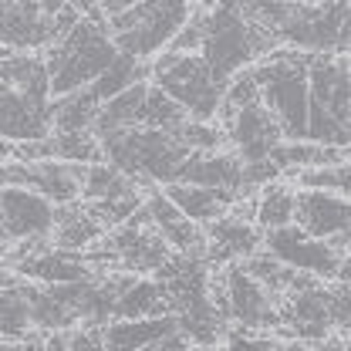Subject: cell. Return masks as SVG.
Here are the masks:
<instances>
[{"mask_svg":"<svg viewBox=\"0 0 351 351\" xmlns=\"http://www.w3.org/2000/svg\"><path fill=\"white\" fill-rule=\"evenodd\" d=\"M162 193L169 196V203H173L176 210L186 219H193L196 226L217 223V219L226 217V213L237 206V199H240V193H230V189H203V186H189V182H169Z\"/></svg>","mask_w":351,"mask_h":351,"instance_id":"16","label":"cell"},{"mask_svg":"<svg viewBox=\"0 0 351 351\" xmlns=\"http://www.w3.org/2000/svg\"><path fill=\"white\" fill-rule=\"evenodd\" d=\"M189 0H145L125 14L108 17V38L119 54L135 61H152L159 51H166L173 38L193 17Z\"/></svg>","mask_w":351,"mask_h":351,"instance_id":"6","label":"cell"},{"mask_svg":"<svg viewBox=\"0 0 351 351\" xmlns=\"http://www.w3.org/2000/svg\"><path fill=\"white\" fill-rule=\"evenodd\" d=\"M31 328V307L24 280L0 274V338H24Z\"/></svg>","mask_w":351,"mask_h":351,"instance_id":"24","label":"cell"},{"mask_svg":"<svg viewBox=\"0 0 351 351\" xmlns=\"http://www.w3.org/2000/svg\"><path fill=\"white\" fill-rule=\"evenodd\" d=\"M307 58L277 47L254 64L261 78V105L274 115L284 142H307Z\"/></svg>","mask_w":351,"mask_h":351,"instance_id":"4","label":"cell"},{"mask_svg":"<svg viewBox=\"0 0 351 351\" xmlns=\"http://www.w3.org/2000/svg\"><path fill=\"white\" fill-rule=\"evenodd\" d=\"M7 250H10V237H7V230L0 226V257H3Z\"/></svg>","mask_w":351,"mask_h":351,"instance_id":"43","label":"cell"},{"mask_svg":"<svg viewBox=\"0 0 351 351\" xmlns=\"http://www.w3.org/2000/svg\"><path fill=\"white\" fill-rule=\"evenodd\" d=\"M335 280H338V284H351V250L345 254V257H341V267H338Z\"/></svg>","mask_w":351,"mask_h":351,"instance_id":"38","label":"cell"},{"mask_svg":"<svg viewBox=\"0 0 351 351\" xmlns=\"http://www.w3.org/2000/svg\"><path fill=\"white\" fill-rule=\"evenodd\" d=\"M328 311H331V328L351 335V284L328 287Z\"/></svg>","mask_w":351,"mask_h":351,"instance_id":"34","label":"cell"},{"mask_svg":"<svg viewBox=\"0 0 351 351\" xmlns=\"http://www.w3.org/2000/svg\"><path fill=\"white\" fill-rule=\"evenodd\" d=\"M47 152H51V159L75 162V166L101 162V145L91 132H51L47 135Z\"/></svg>","mask_w":351,"mask_h":351,"instance_id":"27","label":"cell"},{"mask_svg":"<svg viewBox=\"0 0 351 351\" xmlns=\"http://www.w3.org/2000/svg\"><path fill=\"white\" fill-rule=\"evenodd\" d=\"M203 27H206V10H193V17L186 21V27L173 38V44L166 51H176V54H199L203 47Z\"/></svg>","mask_w":351,"mask_h":351,"instance_id":"33","label":"cell"},{"mask_svg":"<svg viewBox=\"0 0 351 351\" xmlns=\"http://www.w3.org/2000/svg\"><path fill=\"white\" fill-rule=\"evenodd\" d=\"M179 331L173 314L162 317H135V321H108L101 328V351H142L156 341H162L166 335Z\"/></svg>","mask_w":351,"mask_h":351,"instance_id":"18","label":"cell"},{"mask_svg":"<svg viewBox=\"0 0 351 351\" xmlns=\"http://www.w3.org/2000/svg\"><path fill=\"white\" fill-rule=\"evenodd\" d=\"M307 351H345V341H338V338H324V341L311 345Z\"/></svg>","mask_w":351,"mask_h":351,"instance_id":"39","label":"cell"},{"mask_svg":"<svg viewBox=\"0 0 351 351\" xmlns=\"http://www.w3.org/2000/svg\"><path fill=\"white\" fill-rule=\"evenodd\" d=\"M3 75H7V85L17 91H27L34 98H51V78H47V64L41 54H31V51L7 54Z\"/></svg>","mask_w":351,"mask_h":351,"instance_id":"25","label":"cell"},{"mask_svg":"<svg viewBox=\"0 0 351 351\" xmlns=\"http://www.w3.org/2000/svg\"><path fill=\"white\" fill-rule=\"evenodd\" d=\"M138 3H145V0H98V7H101V14H105V17L125 14V10H132V7H138Z\"/></svg>","mask_w":351,"mask_h":351,"instance_id":"36","label":"cell"},{"mask_svg":"<svg viewBox=\"0 0 351 351\" xmlns=\"http://www.w3.org/2000/svg\"><path fill=\"white\" fill-rule=\"evenodd\" d=\"M294 199H298V189L287 186V182L263 186L261 193L254 196V223L261 226L263 233L291 226L294 223Z\"/></svg>","mask_w":351,"mask_h":351,"instance_id":"23","label":"cell"},{"mask_svg":"<svg viewBox=\"0 0 351 351\" xmlns=\"http://www.w3.org/2000/svg\"><path fill=\"white\" fill-rule=\"evenodd\" d=\"M307 142L351 149V71L348 54L307 58Z\"/></svg>","mask_w":351,"mask_h":351,"instance_id":"1","label":"cell"},{"mask_svg":"<svg viewBox=\"0 0 351 351\" xmlns=\"http://www.w3.org/2000/svg\"><path fill=\"white\" fill-rule=\"evenodd\" d=\"M219 125H223V135H226L230 152H237L240 162L270 159V152L284 142V135H280V129H277L274 115L263 108L261 101L219 115Z\"/></svg>","mask_w":351,"mask_h":351,"instance_id":"9","label":"cell"},{"mask_svg":"<svg viewBox=\"0 0 351 351\" xmlns=\"http://www.w3.org/2000/svg\"><path fill=\"white\" fill-rule=\"evenodd\" d=\"M34 3H38V10H41L44 17H51V21H54V17L68 7V0H34Z\"/></svg>","mask_w":351,"mask_h":351,"instance_id":"37","label":"cell"},{"mask_svg":"<svg viewBox=\"0 0 351 351\" xmlns=\"http://www.w3.org/2000/svg\"><path fill=\"white\" fill-rule=\"evenodd\" d=\"M54 21L44 17L34 0H0V47L24 54L54 44Z\"/></svg>","mask_w":351,"mask_h":351,"instance_id":"11","label":"cell"},{"mask_svg":"<svg viewBox=\"0 0 351 351\" xmlns=\"http://www.w3.org/2000/svg\"><path fill=\"white\" fill-rule=\"evenodd\" d=\"M51 132H54L51 98H34L17 88L0 91V138L21 145V142L47 138Z\"/></svg>","mask_w":351,"mask_h":351,"instance_id":"12","label":"cell"},{"mask_svg":"<svg viewBox=\"0 0 351 351\" xmlns=\"http://www.w3.org/2000/svg\"><path fill=\"white\" fill-rule=\"evenodd\" d=\"M101 162L125 173L135 186H169L179 179L182 162L189 159V149L173 132L156 129H122L98 138Z\"/></svg>","mask_w":351,"mask_h":351,"instance_id":"3","label":"cell"},{"mask_svg":"<svg viewBox=\"0 0 351 351\" xmlns=\"http://www.w3.org/2000/svg\"><path fill=\"white\" fill-rule=\"evenodd\" d=\"M169 314V298L159 277H138L132 274V280L122 287L119 301H115V321H135V317H162Z\"/></svg>","mask_w":351,"mask_h":351,"instance_id":"20","label":"cell"},{"mask_svg":"<svg viewBox=\"0 0 351 351\" xmlns=\"http://www.w3.org/2000/svg\"><path fill=\"white\" fill-rule=\"evenodd\" d=\"M263 250L280 261L284 267L298 270V274H311L317 280H335L338 267H341V257L328 240H314L307 237L301 226H280V230H267L263 233Z\"/></svg>","mask_w":351,"mask_h":351,"instance_id":"8","label":"cell"},{"mask_svg":"<svg viewBox=\"0 0 351 351\" xmlns=\"http://www.w3.org/2000/svg\"><path fill=\"white\" fill-rule=\"evenodd\" d=\"M68 7H71V10H78V17H85V21H95V24H108V17L101 14L98 0H68Z\"/></svg>","mask_w":351,"mask_h":351,"instance_id":"35","label":"cell"},{"mask_svg":"<svg viewBox=\"0 0 351 351\" xmlns=\"http://www.w3.org/2000/svg\"><path fill=\"white\" fill-rule=\"evenodd\" d=\"M240 169H243V162L230 149H219V152H189V159L182 162L176 182L240 193Z\"/></svg>","mask_w":351,"mask_h":351,"instance_id":"17","label":"cell"},{"mask_svg":"<svg viewBox=\"0 0 351 351\" xmlns=\"http://www.w3.org/2000/svg\"><path fill=\"white\" fill-rule=\"evenodd\" d=\"M348 159H351V149H348Z\"/></svg>","mask_w":351,"mask_h":351,"instance_id":"46","label":"cell"},{"mask_svg":"<svg viewBox=\"0 0 351 351\" xmlns=\"http://www.w3.org/2000/svg\"><path fill=\"white\" fill-rule=\"evenodd\" d=\"M263 250V230L254 219L240 217L237 210H230L226 217L206 226V263L210 267H226V263H240Z\"/></svg>","mask_w":351,"mask_h":351,"instance_id":"13","label":"cell"},{"mask_svg":"<svg viewBox=\"0 0 351 351\" xmlns=\"http://www.w3.org/2000/svg\"><path fill=\"white\" fill-rule=\"evenodd\" d=\"M54 217H58V206L51 199H44L41 193L17 189V186L0 189V226L7 230L10 240H17V243L51 240Z\"/></svg>","mask_w":351,"mask_h":351,"instance_id":"10","label":"cell"},{"mask_svg":"<svg viewBox=\"0 0 351 351\" xmlns=\"http://www.w3.org/2000/svg\"><path fill=\"white\" fill-rule=\"evenodd\" d=\"M14 159V142H7V138H0V166H7Z\"/></svg>","mask_w":351,"mask_h":351,"instance_id":"40","label":"cell"},{"mask_svg":"<svg viewBox=\"0 0 351 351\" xmlns=\"http://www.w3.org/2000/svg\"><path fill=\"white\" fill-rule=\"evenodd\" d=\"M98 108H101V101L95 98L91 88H78V91L51 98L54 132H91L95 119H98Z\"/></svg>","mask_w":351,"mask_h":351,"instance_id":"22","label":"cell"},{"mask_svg":"<svg viewBox=\"0 0 351 351\" xmlns=\"http://www.w3.org/2000/svg\"><path fill=\"white\" fill-rule=\"evenodd\" d=\"M348 71H351V54H348Z\"/></svg>","mask_w":351,"mask_h":351,"instance_id":"44","label":"cell"},{"mask_svg":"<svg viewBox=\"0 0 351 351\" xmlns=\"http://www.w3.org/2000/svg\"><path fill=\"white\" fill-rule=\"evenodd\" d=\"M115 54L119 51L108 38V24H95V21L82 17L68 34H61L44 51L51 95L58 98V95L95 85L101 78V71L115 61Z\"/></svg>","mask_w":351,"mask_h":351,"instance_id":"5","label":"cell"},{"mask_svg":"<svg viewBox=\"0 0 351 351\" xmlns=\"http://www.w3.org/2000/svg\"><path fill=\"white\" fill-rule=\"evenodd\" d=\"M149 64L145 61H135V58H125V54H115V61L101 71V78L95 82V85H88L95 91V98L98 101H108V98H115V95H122V91H129L132 85H142V82H149Z\"/></svg>","mask_w":351,"mask_h":351,"instance_id":"26","label":"cell"},{"mask_svg":"<svg viewBox=\"0 0 351 351\" xmlns=\"http://www.w3.org/2000/svg\"><path fill=\"white\" fill-rule=\"evenodd\" d=\"M108 233V226L91 213L88 203H71V206H58V217H54V247L58 250H71V254H82L91 250L101 237Z\"/></svg>","mask_w":351,"mask_h":351,"instance_id":"19","label":"cell"},{"mask_svg":"<svg viewBox=\"0 0 351 351\" xmlns=\"http://www.w3.org/2000/svg\"><path fill=\"white\" fill-rule=\"evenodd\" d=\"M173 135L189 152H219L226 145V135H223L219 122H193V119H186L179 129H173Z\"/></svg>","mask_w":351,"mask_h":351,"instance_id":"31","label":"cell"},{"mask_svg":"<svg viewBox=\"0 0 351 351\" xmlns=\"http://www.w3.org/2000/svg\"><path fill=\"white\" fill-rule=\"evenodd\" d=\"M149 82L162 88L193 122H217L223 105V88H217L206 61L199 54H156L149 64Z\"/></svg>","mask_w":351,"mask_h":351,"instance_id":"7","label":"cell"},{"mask_svg":"<svg viewBox=\"0 0 351 351\" xmlns=\"http://www.w3.org/2000/svg\"><path fill=\"white\" fill-rule=\"evenodd\" d=\"M307 3H317V0H307Z\"/></svg>","mask_w":351,"mask_h":351,"instance_id":"45","label":"cell"},{"mask_svg":"<svg viewBox=\"0 0 351 351\" xmlns=\"http://www.w3.org/2000/svg\"><path fill=\"white\" fill-rule=\"evenodd\" d=\"M217 351H223V348H217Z\"/></svg>","mask_w":351,"mask_h":351,"instance_id":"48","label":"cell"},{"mask_svg":"<svg viewBox=\"0 0 351 351\" xmlns=\"http://www.w3.org/2000/svg\"><path fill=\"white\" fill-rule=\"evenodd\" d=\"M145 91H149V82L142 85H132L129 91L101 101L98 108V119L91 125V135L101 138L108 132H122V129H138V119H142V105H145Z\"/></svg>","mask_w":351,"mask_h":351,"instance_id":"21","label":"cell"},{"mask_svg":"<svg viewBox=\"0 0 351 351\" xmlns=\"http://www.w3.org/2000/svg\"><path fill=\"white\" fill-rule=\"evenodd\" d=\"M189 115L176 105L173 98L156 88L149 82V91H145V105H142V119H138V129H156V132H173L186 122Z\"/></svg>","mask_w":351,"mask_h":351,"instance_id":"29","label":"cell"},{"mask_svg":"<svg viewBox=\"0 0 351 351\" xmlns=\"http://www.w3.org/2000/svg\"><path fill=\"white\" fill-rule=\"evenodd\" d=\"M294 226H301L314 240H335L351 233V203L324 189H298Z\"/></svg>","mask_w":351,"mask_h":351,"instance_id":"14","label":"cell"},{"mask_svg":"<svg viewBox=\"0 0 351 351\" xmlns=\"http://www.w3.org/2000/svg\"><path fill=\"white\" fill-rule=\"evenodd\" d=\"M7 54H14V51H3V47H0V91H7V75H3V64H7Z\"/></svg>","mask_w":351,"mask_h":351,"instance_id":"42","label":"cell"},{"mask_svg":"<svg viewBox=\"0 0 351 351\" xmlns=\"http://www.w3.org/2000/svg\"><path fill=\"white\" fill-rule=\"evenodd\" d=\"M129 189H138L125 173H119L108 162H91L85 166V182H82V203H105L112 196H122Z\"/></svg>","mask_w":351,"mask_h":351,"instance_id":"28","label":"cell"},{"mask_svg":"<svg viewBox=\"0 0 351 351\" xmlns=\"http://www.w3.org/2000/svg\"><path fill=\"white\" fill-rule=\"evenodd\" d=\"M145 213L152 219V230L166 240V247L182 257H206V230L186 219L162 189H152L145 196Z\"/></svg>","mask_w":351,"mask_h":351,"instance_id":"15","label":"cell"},{"mask_svg":"<svg viewBox=\"0 0 351 351\" xmlns=\"http://www.w3.org/2000/svg\"><path fill=\"white\" fill-rule=\"evenodd\" d=\"M277 47L280 44L274 41L267 31H261L257 24H250L240 14L237 0H219L217 7L206 10L199 58L206 61L217 88H226L233 75H240L243 68L257 64L261 58H267Z\"/></svg>","mask_w":351,"mask_h":351,"instance_id":"2","label":"cell"},{"mask_svg":"<svg viewBox=\"0 0 351 351\" xmlns=\"http://www.w3.org/2000/svg\"><path fill=\"white\" fill-rule=\"evenodd\" d=\"M311 345L301 341H274V338H261V335H250V331H237L226 338V348L223 351H307Z\"/></svg>","mask_w":351,"mask_h":351,"instance_id":"32","label":"cell"},{"mask_svg":"<svg viewBox=\"0 0 351 351\" xmlns=\"http://www.w3.org/2000/svg\"><path fill=\"white\" fill-rule=\"evenodd\" d=\"M294 186L298 189H324L351 203V162H335V166H314V169H294Z\"/></svg>","mask_w":351,"mask_h":351,"instance_id":"30","label":"cell"},{"mask_svg":"<svg viewBox=\"0 0 351 351\" xmlns=\"http://www.w3.org/2000/svg\"><path fill=\"white\" fill-rule=\"evenodd\" d=\"M0 351H3V345H0Z\"/></svg>","mask_w":351,"mask_h":351,"instance_id":"47","label":"cell"},{"mask_svg":"<svg viewBox=\"0 0 351 351\" xmlns=\"http://www.w3.org/2000/svg\"><path fill=\"white\" fill-rule=\"evenodd\" d=\"M3 351H44V341H27V345H3Z\"/></svg>","mask_w":351,"mask_h":351,"instance_id":"41","label":"cell"}]
</instances>
